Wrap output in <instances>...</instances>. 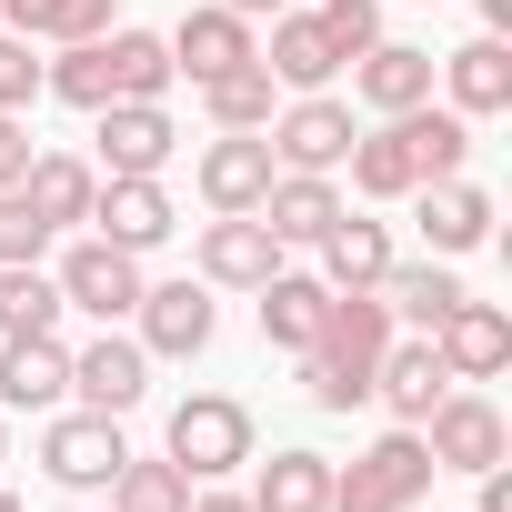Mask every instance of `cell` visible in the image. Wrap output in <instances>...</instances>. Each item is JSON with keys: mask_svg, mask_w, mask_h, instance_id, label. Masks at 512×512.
<instances>
[{"mask_svg": "<svg viewBox=\"0 0 512 512\" xmlns=\"http://www.w3.org/2000/svg\"><path fill=\"white\" fill-rule=\"evenodd\" d=\"M312 21H322V41H332L342 61H362V51L382 41V0H322Z\"/></svg>", "mask_w": 512, "mask_h": 512, "instance_id": "35", "label": "cell"}, {"mask_svg": "<svg viewBox=\"0 0 512 512\" xmlns=\"http://www.w3.org/2000/svg\"><path fill=\"white\" fill-rule=\"evenodd\" d=\"M71 392H81V412H111V422H121V412L151 392V352H141L131 332H111V322H101V342H91V352H71Z\"/></svg>", "mask_w": 512, "mask_h": 512, "instance_id": "12", "label": "cell"}, {"mask_svg": "<svg viewBox=\"0 0 512 512\" xmlns=\"http://www.w3.org/2000/svg\"><path fill=\"white\" fill-rule=\"evenodd\" d=\"M191 512H251V492H191Z\"/></svg>", "mask_w": 512, "mask_h": 512, "instance_id": "41", "label": "cell"}, {"mask_svg": "<svg viewBox=\"0 0 512 512\" xmlns=\"http://www.w3.org/2000/svg\"><path fill=\"white\" fill-rule=\"evenodd\" d=\"M0 21H11L21 41H101L111 0H0Z\"/></svg>", "mask_w": 512, "mask_h": 512, "instance_id": "32", "label": "cell"}, {"mask_svg": "<svg viewBox=\"0 0 512 512\" xmlns=\"http://www.w3.org/2000/svg\"><path fill=\"white\" fill-rule=\"evenodd\" d=\"M11 332H61V282L41 262H0V342Z\"/></svg>", "mask_w": 512, "mask_h": 512, "instance_id": "33", "label": "cell"}, {"mask_svg": "<svg viewBox=\"0 0 512 512\" xmlns=\"http://www.w3.org/2000/svg\"><path fill=\"white\" fill-rule=\"evenodd\" d=\"M402 131H412V161H422V181H452L462 161H472V121L462 111H402Z\"/></svg>", "mask_w": 512, "mask_h": 512, "instance_id": "34", "label": "cell"}, {"mask_svg": "<svg viewBox=\"0 0 512 512\" xmlns=\"http://www.w3.org/2000/svg\"><path fill=\"white\" fill-rule=\"evenodd\" d=\"M51 241H61V231H51V221L21 201V191H0V262H41Z\"/></svg>", "mask_w": 512, "mask_h": 512, "instance_id": "36", "label": "cell"}, {"mask_svg": "<svg viewBox=\"0 0 512 512\" xmlns=\"http://www.w3.org/2000/svg\"><path fill=\"white\" fill-rule=\"evenodd\" d=\"M191 272H201L211 292H262V282L282 272V241H272L262 211H211L201 241H191Z\"/></svg>", "mask_w": 512, "mask_h": 512, "instance_id": "5", "label": "cell"}, {"mask_svg": "<svg viewBox=\"0 0 512 512\" xmlns=\"http://www.w3.org/2000/svg\"><path fill=\"white\" fill-rule=\"evenodd\" d=\"M432 352H442V372H452V382H492V372L512 362V312L462 292V302L432 322Z\"/></svg>", "mask_w": 512, "mask_h": 512, "instance_id": "10", "label": "cell"}, {"mask_svg": "<svg viewBox=\"0 0 512 512\" xmlns=\"http://www.w3.org/2000/svg\"><path fill=\"white\" fill-rule=\"evenodd\" d=\"M0 512H21V502H11V492H0Z\"/></svg>", "mask_w": 512, "mask_h": 512, "instance_id": "44", "label": "cell"}, {"mask_svg": "<svg viewBox=\"0 0 512 512\" xmlns=\"http://www.w3.org/2000/svg\"><path fill=\"white\" fill-rule=\"evenodd\" d=\"M191 482H221V472H241L251 462V402H231V392H191V402H171V442H161Z\"/></svg>", "mask_w": 512, "mask_h": 512, "instance_id": "4", "label": "cell"}, {"mask_svg": "<svg viewBox=\"0 0 512 512\" xmlns=\"http://www.w3.org/2000/svg\"><path fill=\"white\" fill-rule=\"evenodd\" d=\"M392 332H402V322L382 312V292H332L322 332L292 352V362H302V392H312V412H352V402H372V372H382Z\"/></svg>", "mask_w": 512, "mask_h": 512, "instance_id": "1", "label": "cell"}, {"mask_svg": "<svg viewBox=\"0 0 512 512\" xmlns=\"http://www.w3.org/2000/svg\"><path fill=\"white\" fill-rule=\"evenodd\" d=\"M11 191H21V201H31L51 231H71V221H91V191H101V171H91L81 151H31V171H21Z\"/></svg>", "mask_w": 512, "mask_h": 512, "instance_id": "23", "label": "cell"}, {"mask_svg": "<svg viewBox=\"0 0 512 512\" xmlns=\"http://www.w3.org/2000/svg\"><path fill=\"white\" fill-rule=\"evenodd\" d=\"M61 312H91V322H131V302H141V251H121V241H71L61 251Z\"/></svg>", "mask_w": 512, "mask_h": 512, "instance_id": "6", "label": "cell"}, {"mask_svg": "<svg viewBox=\"0 0 512 512\" xmlns=\"http://www.w3.org/2000/svg\"><path fill=\"white\" fill-rule=\"evenodd\" d=\"M472 482H482V502H472V512H512V472H502V462H492V472H472Z\"/></svg>", "mask_w": 512, "mask_h": 512, "instance_id": "39", "label": "cell"}, {"mask_svg": "<svg viewBox=\"0 0 512 512\" xmlns=\"http://www.w3.org/2000/svg\"><path fill=\"white\" fill-rule=\"evenodd\" d=\"M342 161H352V191H362V201H412V191H422V161H412L402 111H392L382 131H352V151H342Z\"/></svg>", "mask_w": 512, "mask_h": 512, "instance_id": "22", "label": "cell"}, {"mask_svg": "<svg viewBox=\"0 0 512 512\" xmlns=\"http://www.w3.org/2000/svg\"><path fill=\"white\" fill-rule=\"evenodd\" d=\"M101 51H111V101H161V91L181 81L161 31H121V21H111V31H101Z\"/></svg>", "mask_w": 512, "mask_h": 512, "instance_id": "29", "label": "cell"}, {"mask_svg": "<svg viewBox=\"0 0 512 512\" xmlns=\"http://www.w3.org/2000/svg\"><path fill=\"white\" fill-rule=\"evenodd\" d=\"M251 462H262V452H251ZM251 512H332V462L322 452H272L262 462V482H251Z\"/></svg>", "mask_w": 512, "mask_h": 512, "instance_id": "27", "label": "cell"}, {"mask_svg": "<svg viewBox=\"0 0 512 512\" xmlns=\"http://www.w3.org/2000/svg\"><path fill=\"white\" fill-rule=\"evenodd\" d=\"M201 111H211L221 131H272V111H282V81H272L262 61H241V71L201 81Z\"/></svg>", "mask_w": 512, "mask_h": 512, "instance_id": "31", "label": "cell"}, {"mask_svg": "<svg viewBox=\"0 0 512 512\" xmlns=\"http://www.w3.org/2000/svg\"><path fill=\"white\" fill-rule=\"evenodd\" d=\"M312 251H322V282H332V292H372V282L392 272V231H382V221H352V211H342Z\"/></svg>", "mask_w": 512, "mask_h": 512, "instance_id": "26", "label": "cell"}, {"mask_svg": "<svg viewBox=\"0 0 512 512\" xmlns=\"http://www.w3.org/2000/svg\"><path fill=\"white\" fill-rule=\"evenodd\" d=\"M322 312H332V282H322V272H272V282H262V342H272V352H302V342L322 332Z\"/></svg>", "mask_w": 512, "mask_h": 512, "instance_id": "25", "label": "cell"}, {"mask_svg": "<svg viewBox=\"0 0 512 512\" xmlns=\"http://www.w3.org/2000/svg\"><path fill=\"white\" fill-rule=\"evenodd\" d=\"M241 61H262V31H251L241 11H221V0L181 11V31H171V71H191V81H221V71H241Z\"/></svg>", "mask_w": 512, "mask_h": 512, "instance_id": "13", "label": "cell"}, {"mask_svg": "<svg viewBox=\"0 0 512 512\" xmlns=\"http://www.w3.org/2000/svg\"><path fill=\"white\" fill-rule=\"evenodd\" d=\"M31 171V131H21V111H0V191H11Z\"/></svg>", "mask_w": 512, "mask_h": 512, "instance_id": "38", "label": "cell"}, {"mask_svg": "<svg viewBox=\"0 0 512 512\" xmlns=\"http://www.w3.org/2000/svg\"><path fill=\"white\" fill-rule=\"evenodd\" d=\"M482 31H512V0H482Z\"/></svg>", "mask_w": 512, "mask_h": 512, "instance_id": "42", "label": "cell"}, {"mask_svg": "<svg viewBox=\"0 0 512 512\" xmlns=\"http://www.w3.org/2000/svg\"><path fill=\"white\" fill-rule=\"evenodd\" d=\"M352 91H362V111H422L432 101V51L422 41H372L362 61H352Z\"/></svg>", "mask_w": 512, "mask_h": 512, "instance_id": "19", "label": "cell"}, {"mask_svg": "<svg viewBox=\"0 0 512 512\" xmlns=\"http://www.w3.org/2000/svg\"><path fill=\"white\" fill-rule=\"evenodd\" d=\"M442 392H452V372H442L432 332H412V342L392 332V352H382V372H372V402H382L392 422H412V432H422V412H432Z\"/></svg>", "mask_w": 512, "mask_h": 512, "instance_id": "17", "label": "cell"}, {"mask_svg": "<svg viewBox=\"0 0 512 512\" xmlns=\"http://www.w3.org/2000/svg\"><path fill=\"white\" fill-rule=\"evenodd\" d=\"M262 221H272V241L292 251H312L332 221H342V191H332V171H272V191H262Z\"/></svg>", "mask_w": 512, "mask_h": 512, "instance_id": "21", "label": "cell"}, {"mask_svg": "<svg viewBox=\"0 0 512 512\" xmlns=\"http://www.w3.org/2000/svg\"><path fill=\"white\" fill-rule=\"evenodd\" d=\"M372 292H382V312H392L402 332H432V322H442V312L462 302V282H452V262H392V272H382Z\"/></svg>", "mask_w": 512, "mask_h": 512, "instance_id": "28", "label": "cell"}, {"mask_svg": "<svg viewBox=\"0 0 512 512\" xmlns=\"http://www.w3.org/2000/svg\"><path fill=\"white\" fill-rule=\"evenodd\" d=\"M272 161L282 171H342V151H352V101H332V91H292L282 111H272Z\"/></svg>", "mask_w": 512, "mask_h": 512, "instance_id": "7", "label": "cell"}, {"mask_svg": "<svg viewBox=\"0 0 512 512\" xmlns=\"http://www.w3.org/2000/svg\"><path fill=\"white\" fill-rule=\"evenodd\" d=\"M121 452H131V442H121L111 412H61V422L41 432V472H51L61 492H101V482L121 472Z\"/></svg>", "mask_w": 512, "mask_h": 512, "instance_id": "9", "label": "cell"}, {"mask_svg": "<svg viewBox=\"0 0 512 512\" xmlns=\"http://www.w3.org/2000/svg\"><path fill=\"white\" fill-rule=\"evenodd\" d=\"M61 392H71L61 332H11V342H0V402H11V412H51Z\"/></svg>", "mask_w": 512, "mask_h": 512, "instance_id": "20", "label": "cell"}, {"mask_svg": "<svg viewBox=\"0 0 512 512\" xmlns=\"http://www.w3.org/2000/svg\"><path fill=\"white\" fill-rule=\"evenodd\" d=\"M171 191H161V171H141V181H101L91 191V231L101 241H121V251H161L171 241Z\"/></svg>", "mask_w": 512, "mask_h": 512, "instance_id": "15", "label": "cell"}, {"mask_svg": "<svg viewBox=\"0 0 512 512\" xmlns=\"http://www.w3.org/2000/svg\"><path fill=\"white\" fill-rule=\"evenodd\" d=\"M432 492V452L412 422H392L372 452H352V472H332V512H412Z\"/></svg>", "mask_w": 512, "mask_h": 512, "instance_id": "2", "label": "cell"}, {"mask_svg": "<svg viewBox=\"0 0 512 512\" xmlns=\"http://www.w3.org/2000/svg\"><path fill=\"white\" fill-rule=\"evenodd\" d=\"M272 141L262 131H221L211 151H201V201L211 211H262V191H272Z\"/></svg>", "mask_w": 512, "mask_h": 512, "instance_id": "18", "label": "cell"}, {"mask_svg": "<svg viewBox=\"0 0 512 512\" xmlns=\"http://www.w3.org/2000/svg\"><path fill=\"white\" fill-rule=\"evenodd\" d=\"M221 11H241L251 31H262V21H282V11H292V0H221Z\"/></svg>", "mask_w": 512, "mask_h": 512, "instance_id": "40", "label": "cell"}, {"mask_svg": "<svg viewBox=\"0 0 512 512\" xmlns=\"http://www.w3.org/2000/svg\"><path fill=\"white\" fill-rule=\"evenodd\" d=\"M41 101V51L21 31H0V111H31Z\"/></svg>", "mask_w": 512, "mask_h": 512, "instance_id": "37", "label": "cell"}, {"mask_svg": "<svg viewBox=\"0 0 512 512\" xmlns=\"http://www.w3.org/2000/svg\"><path fill=\"white\" fill-rule=\"evenodd\" d=\"M131 322H141V352H161V362H191V352H211V332H221L211 282H141Z\"/></svg>", "mask_w": 512, "mask_h": 512, "instance_id": "8", "label": "cell"}, {"mask_svg": "<svg viewBox=\"0 0 512 512\" xmlns=\"http://www.w3.org/2000/svg\"><path fill=\"white\" fill-rule=\"evenodd\" d=\"M412 201H422V241H432V262H462V251L492 241V191H482V181L452 171V181H422Z\"/></svg>", "mask_w": 512, "mask_h": 512, "instance_id": "16", "label": "cell"}, {"mask_svg": "<svg viewBox=\"0 0 512 512\" xmlns=\"http://www.w3.org/2000/svg\"><path fill=\"white\" fill-rule=\"evenodd\" d=\"M432 81L452 91V111H462V121H492V111H512V41H502V31H482V41L442 51V61H432Z\"/></svg>", "mask_w": 512, "mask_h": 512, "instance_id": "14", "label": "cell"}, {"mask_svg": "<svg viewBox=\"0 0 512 512\" xmlns=\"http://www.w3.org/2000/svg\"><path fill=\"white\" fill-rule=\"evenodd\" d=\"M422 452H432V472H492V462H512V422H502L492 392L452 382V392L422 412Z\"/></svg>", "mask_w": 512, "mask_h": 512, "instance_id": "3", "label": "cell"}, {"mask_svg": "<svg viewBox=\"0 0 512 512\" xmlns=\"http://www.w3.org/2000/svg\"><path fill=\"white\" fill-rule=\"evenodd\" d=\"M0 462H11V422H0Z\"/></svg>", "mask_w": 512, "mask_h": 512, "instance_id": "43", "label": "cell"}, {"mask_svg": "<svg viewBox=\"0 0 512 512\" xmlns=\"http://www.w3.org/2000/svg\"><path fill=\"white\" fill-rule=\"evenodd\" d=\"M101 492H111V512H191V472H181L171 452H151V462L121 452V472H111Z\"/></svg>", "mask_w": 512, "mask_h": 512, "instance_id": "30", "label": "cell"}, {"mask_svg": "<svg viewBox=\"0 0 512 512\" xmlns=\"http://www.w3.org/2000/svg\"><path fill=\"white\" fill-rule=\"evenodd\" d=\"M171 151H181V131L161 101H101V181H141Z\"/></svg>", "mask_w": 512, "mask_h": 512, "instance_id": "11", "label": "cell"}, {"mask_svg": "<svg viewBox=\"0 0 512 512\" xmlns=\"http://www.w3.org/2000/svg\"><path fill=\"white\" fill-rule=\"evenodd\" d=\"M262 71H272L282 91H332L342 51L322 41V21H312V11H282V21H272V41H262Z\"/></svg>", "mask_w": 512, "mask_h": 512, "instance_id": "24", "label": "cell"}]
</instances>
